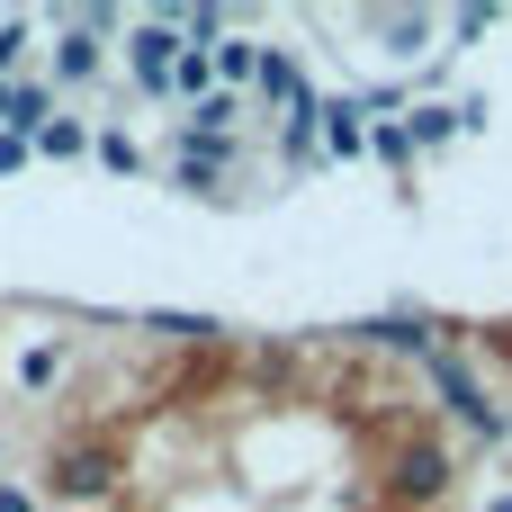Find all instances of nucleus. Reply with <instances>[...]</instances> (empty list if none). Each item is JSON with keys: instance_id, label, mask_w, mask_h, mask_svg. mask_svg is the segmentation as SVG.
<instances>
[{"instance_id": "nucleus-15", "label": "nucleus", "mask_w": 512, "mask_h": 512, "mask_svg": "<svg viewBox=\"0 0 512 512\" xmlns=\"http://www.w3.org/2000/svg\"><path fill=\"white\" fill-rule=\"evenodd\" d=\"M486 351H495V360H512V315H504V324H486Z\"/></svg>"}, {"instance_id": "nucleus-11", "label": "nucleus", "mask_w": 512, "mask_h": 512, "mask_svg": "<svg viewBox=\"0 0 512 512\" xmlns=\"http://www.w3.org/2000/svg\"><path fill=\"white\" fill-rule=\"evenodd\" d=\"M9 126H18V135H45V126H54V117H45V90H18V108H9Z\"/></svg>"}, {"instance_id": "nucleus-18", "label": "nucleus", "mask_w": 512, "mask_h": 512, "mask_svg": "<svg viewBox=\"0 0 512 512\" xmlns=\"http://www.w3.org/2000/svg\"><path fill=\"white\" fill-rule=\"evenodd\" d=\"M486 512H512V495H504V504H486Z\"/></svg>"}, {"instance_id": "nucleus-7", "label": "nucleus", "mask_w": 512, "mask_h": 512, "mask_svg": "<svg viewBox=\"0 0 512 512\" xmlns=\"http://www.w3.org/2000/svg\"><path fill=\"white\" fill-rule=\"evenodd\" d=\"M207 81H216V54H198V45H189V54H180V72H171V90H189V99H216Z\"/></svg>"}, {"instance_id": "nucleus-17", "label": "nucleus", "mask_w": 512, "mask_h": 512, "mask_svg": "<svg viewBox=\"0 0 512 512\" xmlns=\"http://www.w3.org/2000/svg\"><path fill=\"white\" fill-rule=\"evenodd\" d=\"M9 108H18V90H9V81H0V117H9Z\"/></svg>"}, {"instance_id": "nucleus-3", "label": "nucleus", "mask_w": 512, "mask_h": 512, "mask_svg": "<svg viewBox=\"0 0 512 512\" xmlns=\"http://www.w3.org/2000/svg\"><path fill=\"white\" fill-rule=\"evenodd\" d=\"M126 54H135L144 90H171V72H180V54H189V45H180L171 27H135V45H126Z\"/></svg>"}, {"instance_id": "nucleus-6", "label": "nucleus", "mask_w": 512, "mask_h": 512, "mask_svg": "<svg viewBox=\"0 0 512 512\" xmlns=\"http://www.w3.org/2000/svg\"><path fill=\"white\" fill-rule=\"evenodd\" d=\"M324 144L333 153H360V99H333L324 108Z\"/></svg>"}, {"instance_id": "nucleus-16", "label": "nucleus", "mask_w": 512, "mask_h": 512, "mask_svg": "<svg viewBox=\"0 0 512 512\" xmlns=\"http://www.w3.org/2000/svg\"><path fill=\"white\" fill-rule=\"evenodd\" d=\"M0 512H36V504H27V495H18V486H0Z\"/></svg>"}, {"instance_id": "nucleus-9", "label": "nucleus", "mask_w": 512, "mask_h": 512, "mask_svg": "<svg viewBox=\"0 0 512 512\" xmlns=\"http://www.w3.org/2000/svg\"><path fill=\"white\" fill-rule=\"evenodd\" d=\"M234 117H243V108H234V90H216V99H198V117H189V126H198V135H225Z\"/></svg>"}, {"instance_id": "nucleus-1", "label": "nucleus", "mask_w": 512, "mask_h": 512, "mask_svg": "<svg viewBox=\"0 0 512 512\" xmlns=\"http://www.w3.org/2000/svg\"><path fill=\"white\" fill-rule=\"evenodd\" d=\"M117 477H126V432H63L45 450L54 504H99V495H117Z\"/></svg>"}, {"instance_id": "nucleus-5", "label": "nucleus", "mask_w": 512, "mask_h": 512, "mask_svg": "<svg viewBox=\"0 0 512 512\" xmlns=\"http://www.w3.org/2000/svg\"><path fill=\"white\" fill-rule=\"evenodd\" d=\"M54 72H63V81H90V72H99V36H90V27H63V45H54Z\"/></svg>"}, {"instance_id": "nucleus-12", "label": "nucleus", "mask_w": 512, "mask_h": 512, "mask_svg": "<svg viewBox=\"0 0 512 512\" xmlns=\"http://www.w3.org/2000/svg\"><path fill=\"white\" fill-rule=\"evenodd\" d=\"M387 36H396V54H414V45L432 36V18H387Z\"/></svg>"}, {"instance_id": "nucleus-4", "label": "nucleus", "mask_w": 512, "mask_h": 512, "mask_svg": "<svg viewBox=\"0 0 512 512\" xmlns=\"http://www.w3.org/2000/svg\"><path fill=\"white\" fill-rule=\"evenodd\" d=\"M216 180H225V135L180 126V189H216Z\"/></svg>"}, {"instance_id": "nucleus-14", "label": "nucleus", "mask_w": 512, "mask_h": 512, "mask_svg": "<svg viewBox=\"0 0 512 512\" xmlns=\"http://www.w3.org/2000/svg\"><path fill=\"white\" fill-rule=\"evenodd\" d=\"M18 54H27V27H18V18H9V27H0V72H9V63H18Z\"/></svg>"}, {"instance_id": "nucleus-13", "label": "nucleus", "mask_w": 512, "mask_h": 512, "mask_svg": "<svg viewBox=\"0 0 512 512\" xmlns=\"http://www.w3.org/2000/svg\"><path fill=\"white\" fill-rule=\"evenodd\" d=\"M81 144H90V135H81L72 117H54V126H45V153H81Z\"/></svg>"}, {"instance_id": "nucleus-8", "label": "nucleus", "mask_w": 512, "mask_h": 512, "mask_svg": "<svg viewBox=\"0 0 512 512\" xmlns=\"http://www.w3.org/2000/svg\"><path fill=\"white\" fill-rule=\"evenodd\" d=\"M207 54H216V72H225V81H243V72L261 81V54H252L243 36H225V45H207Z\"/></svg>"}, {"instance_id": "nucleus-10", "label": "nucleus", "mask_w": 512, "mask_h": 512, "mask_svg": "<svg viewBox=\"0 0 512 512\" xmlns=\"http://www.w3.org/2000/svg\"><path fill=\"white\" fill-rule=\"evenodd\" d=\"M450 126H468V117H459V108H414V126H405V135H414V144H441Z\"/></svg>"}, {"instance_id": "nucleus-2", "label": "nucleus", "mask_w": 512, "mask_h": 512, "mask_svg": "<svg viewBox=\"0 0 512 512\" xmlns=\"http://www.w3.org/2000/svg\"><path fill=\"white\" fill-rule=\"evenodd\" d=\"M423 369H432V378H441V396H450V405H459V423H468V432H486V441H504V414H495V405H486V396H477V378H468V369H459V360H441V351H432V360H423Z\"/></svg>"}]
</instances>
